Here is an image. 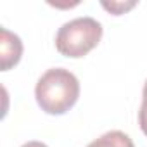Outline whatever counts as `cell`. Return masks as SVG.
Segmentation results:
<instances>
[{"instance_id":"6da1fadb","label":"cell","mask_w":147,"mask_h":147,"mask_svg":"<svg viewBox=\"0 0 147 147\" xmlns=\"http://www.w3.org/2000/svg\"><path fill=\"white\" fill-rule=\"evenodd\" d=\"M35 99L43 113L66 114L80 99V82L69 69L50 67L36 82Z\"/></svg>"},{"instance_id":"7a4b0ae2","label":"cell","mask_w":147,"mask_h":147,"mask_svg":"<svg viewBox=\"0 0 147 147\" xmlns=\"http://www.w3.org/2000/svg\"><path fill=\"white\" fill-rule=\"evenodd\" d=\"M102 24L88 16L64 23L55 35V49L61 55L80 59L92 52L102 38Z\"/></svg>"},{"instance_id":"3957f363","label":"cell","mask_w":147,"mask_h":147,"mask_svg":"<svg viewBox=\"0 0 147 147\" xmlns=\"http://www.w3.org/2000/svg\"><path fill=\"white\" fill-rule=\"evenodd\" d=\"M23 55V42L21 38L9 31L7 28L0 30V69L9 71L14 67Z\"/></svg>"},{"instance_id":"277c9868","label":"cell","mask_w":147,"mask_h":147,"mask_svg":"<svg viewBox=\"0 0 147 147\" xmlns=\"http://www.w3.org/2000/svg\"><path fill=\"white\" fill-rule=\"evenodd\" d=\"M87 147H135V144L130 138V135H126L125 131L111 130V131L100 135L99 138L92 140Z\"/></svg>"},{"instance_id":"5b68a950","label":"cell","mask_w":147,"mask_h":147,"mask_svg":"<svg viewBox=\"0 0 147 147\" xmlns=\"http://www.w3.org/2000/svg\"><path fill=\"white\" fill-rule=\"evenodd\" d=\"M100 5L109 12V14H113V16H121V14H125V12H128V11H131L135 5H137V2L135 0H113V2H100Z\"/></svg>"},{"instance_id":"8992f818","label":"cell","mask_w":147,"mask_h":147,"mask_svg":"<svg viewBox=\"0 0 147 147\" xmlns=\"http://www.w3.org/2000/svg\"><path fill=\"white\" fill-rule=\"evenodd\" d=\"M138 125L142 133L147 137V80L144 83V90H142V104H140V111H138Z\"/></svg>"},{"instance_id":"52a82bcc","label":"cell","mask_w":147,"mask_h":147,"mask_svg":"<svg viewBox=\"0 0 147 147\" xmlns=\"http://www.w3.org/2000/svg\"><path fill=\"white\" fill-rule=\"evenodd\" d=\"M21 147H49V145H47V144H43V142H38V140H30V142L23 144Z\"/></svg>"}]
</instances>
